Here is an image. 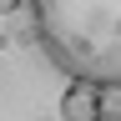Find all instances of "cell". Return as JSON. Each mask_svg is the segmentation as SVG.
I'll list each match as a JSON object with an SVG mask.
<instances>
[{"label": "cell", "instance_id": "1", "mask_svg": "<svg viewBox=\"0 0 121 121\" xmlns=\"http://www.w3.org/2000/svg\"><path fill=\"white\" fill-rule=\"evenodd\" d=\"M35 25L51 60L71 81L116 86L121 71V0H35Z\"/></svg>", "mask_w": 121, "mask_h": 121}, {"label": "cell", "instance_id": "2", "mask_svg": "<svg viewBox=\"0 0 121 121\" xmlns=\"http://www.w3.org/2000/svg\"><path fill=\"white\" fill-rule=\"evenodd\" d=\"M106 111H116V86L71 81V91L60 96V121H101Z\"/></svg>", "mask_w": 121, "mask_h": 121}, {"label": "cell", "instance_id": "3", "mask_svg": "<svg viewBox=\"0 0 121 121\" xmlns=\"http://www.w3.org/2000/svg\"><path fill=\"white\" fill-rule=\"evenodd\" d=\"M20 5H25V0H0V15H15Z\"/></svg>", "mask_w": 121, "mask_h": 121}, {"label": "cell", "instance_id": "4", "mask_svg": "<svg viewBox=\"0 0 121 121\" xmlns=\"http://www.w3.org/2000/svg\"><path fill=\"white\" fill-rule=\"evenodd\" d=\"M101 121H116V111H106V116H101Z\"/></svg>", "mask_w": 121, "mask_h": 121}]
</instances>
